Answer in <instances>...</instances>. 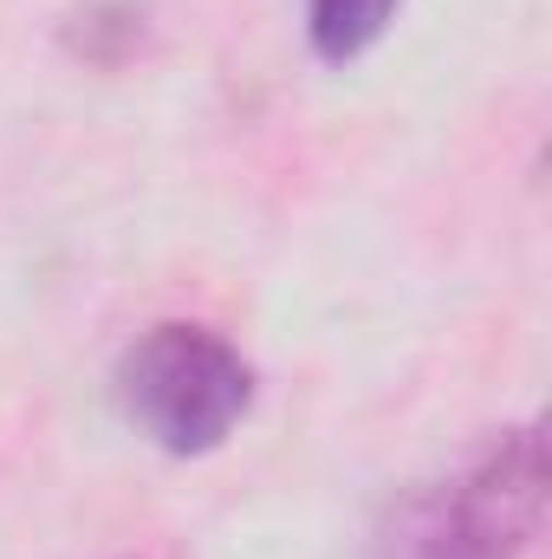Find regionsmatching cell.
Returning a JSON list of instances; mask_svg holds the SVG:
<instances>
[{"instance_id": "6da1fadb", "label": "cell", "mask_w": 552, "mask_h": 559, "mask_svg": "<svg viewBox=\"0 0 552 559\" xmlns=\"http://www.w3.org/2000/svg\"><path fill=\"white\" fill-rule=\"evenodd\" d=\"M118 397L143 436L169 455H208L254 404L248 358L202 325H156L118 365Z\"/></svg>"}, {"instance_id": "3957f363", "label": "cell", "mask_w": 552, "mask_h": 559, "mask_svg": "<svg viewBox=\"0 0 552 559\" xmlns=\"http://www.w3.org/2000/svg\"><path fill=\"white\" fill-rule=\"evenodd\" d=\"M371 559H488V554L468 534V521L455 508V488H422L404 508H391Z\"/></svg>"}, {"instance_id": "277c9868", "label": "cell", "mask_w": 552, "mask_h": 559, "mask_svg": "<svg viewBox=\"0 0 552 559\" xmlns=\"http://www.w3.org/2000/svg\"><path fill=\"white\" fill-rule=\"evenodd\" d=\"M397 20V0H305V33L312 52L345 66L358 52H371L384 39V26Z\"/></svg>"}, {"instance_id": "7a4b0ae2", "label": "cell", "mask_w": 552, "mask_h": 559, "mask_svg": "<svg viewBox=\"0 0 552 559\" xmlns=\"http://www.w3.org/2000/svg\"><path fill=\"white\" fill-rule=\"evenodd\" d=\"M461 501L468 534L488 559H520L547 521V436L533 423L507 429L461 481H448Z\"/></svg>"}, {"instance_id": "5b68a950", "label": "cell", "mask_w": 552, "mask_h": 559, "mask_svg": "<svg viewBox=\"0 0 552 559\" xmlns=\"http://www.w3.org/2000/svg\"><path fill=\"white\" fill-rule=\"evenodd\" d=\"M137 39H143L137 7H85V13L72 20V52H85L92 66H118Z\"/></svg>"}]
</instances>
